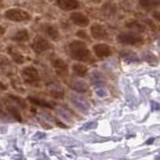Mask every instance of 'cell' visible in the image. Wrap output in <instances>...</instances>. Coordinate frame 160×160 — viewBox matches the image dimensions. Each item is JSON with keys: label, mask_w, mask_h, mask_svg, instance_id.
Masks as SVG:
<instances>
[{"label": "cell", "mask_w": 160, "mask_h": 160, "mask_svg": "<svg viewBox=\"0 0 160 160\" xmlns=\"http://www.w3.org/2000/svg\"><path fill=\"white\" fill-rule=\"evenodd\" d=\"M68 53L72 59L79 62L90 63L93 61L91 52L87 48V45L85 42L80 40H75L68 45Z\"/></svg>", "instance_id": "cell-1"}, {"label": "cell", "mask_w": 160, "mask_h": 160, "mask_svg": "<svg viewBox=\"0 0 160 160\" xmlns=\"http://www.w3.org/2000/svg\"><path fill=\"white\" fill-rule=\"evenodd\" d=\"M4 17L14 22H23L31 19V15L22 9L11 8L4 12Z\"/></svg>", "instance_id": "cell-2"}, {"label": "cell", "mask_w": 160, "mask_h": 160, "mask_svg": "<svg viewBox=\"0 0 160 160\" xmlns=\"http://www.w3.org/2000/svg\"><path fill=\"white\" fill-rule=\"evenodd\" d=\"M143 37L136 32H122L117 36V41L121 44L136 45L143 42Z\"/></svg>", "instance_id": "cell-3"}, {"label": "cell", "mask_w": 160, "mask_h": 160, "mask_svg": "<svg viewBox=\"0 0 160 160\" xmlns=\"http://www.w3.org/2000/svg\"><path fill=\"white\" fill-rule=\"evenodd\" d=\"M31 48L35 52V54H41L47 50L52 48V44L49 42V40L44 38L43 36H35L33 41L31 43Z\"/></svg>", "instance_id": "cell-4"}, {"label": "cell", "mask_w": 160, "mask_h": 160, "mask_svg": "<svg viewBox=\"0 0 160 160\" xmlns=\"http://www.w3.org/2000/svg\"><path fill=\"white\" fill-rule=\"evenodd\" d=\"M21 76L25 83L27 84H35L38 83L40 80V76L38 70L33 66H26L22 69Z\"/></svg>", "instance_id": "cell-5"}, {"label": "cell", "mask_w": 160, "mask_h": 160, "mask_svg": "<svg viewBox=\"0 0 160 160\" xmlns=\"http://www.w3.org/2000/svg\"><path fill=\"white\" fill-rule=\"evenodd\" d=\"M93 51L98 58H106L112 54L111 47L105 43H98L93 46Z\"/></svg>", "instance_id": "cell-6"}, {"label": "cell", "mask_w": 160, "mask_h": 160, "mask_svg": "<svg viewBox=\"0 0 160 160\" xmlns=\"http://www.w3.org/2000/svg\"><path fill=\"white\" fill-rule=\"evenodd\" d=\"M70 20H71L73 24L80 27H86L90 23L88 16H86V15L81 12H73L70 15Z\"/></svg>", "instance_id": "cell-7"}, {"label": "cell", "mask_w": 160, "mask_h": 160, "mask_svg": "<svg viewBox=\"0 0 160 160\" xmlns=\"http://www.w3.org/2000/svg\"><path fill=\"white\" fill-rule=\"evenodd\" d=\"M90 32H91L92 37L95 39L102 40V39L108 38V32L106 28L98 23H95L92 25L91 28H90Z\"/></svg>", "instance_id": "cell-8"}, {"label": "cell", "mask_w": 160, "mask_h": 160, "mask_svg": "<svg viewBox=\"0 0 160 160\" xmlns=\"http://www.w3.org/2000/svg\"><path fill=\"white\" fill-rule=\"evenodd\" d=\"M57 6L63 11H72L79 8V0H56Z\"/></svg>", "instance_id": "cell-9"}, {"label": "cell", "mask_w": 160, "mask_h": 160, "mask_svg": "<svg viewBox=\"0 0 160 160\" xmlns=\"http://www.w3.org/2000/svg\"><path fill=\"white\" fill-rule=\"evenodd\" d=\"M42 31L46 34L50 39L53 40V41H58V39L60 38V34H59L57 27L50 23H46L43 25Z\"/></svg>", "instance_id": "cell-10"}, {"label": "cell", "mask_w": 160, "mask_h": 160, "mask_svg": "<svg viewBox=\"0 0 160 160\" xmlns=\"http://www.w3.org/2000/svg\"><path fill=\"white\" fill-rule=\"evenodd\" d=\"M52 66L54 67L55 71L57 72V74L61 75V76L65 75V74L67 73V71H68V65H67V63L65 62L63 59H61V58L54 59L53 61H52Z\"/></svg>", "instance_id": "cell-11"}, {"label": "cell", "mask_w": 160, "mask_h": 160, "mask_svg": "<svg viewBox=\"0 0 160 160\" xmlns=\"http://www.w3.org/2000/svg\"><path fill=\"white\" fill-rule=\"evenodd\" d=\"M7 52L8 54L11 56V58L13 59V61L17 64H23L25 62V57L24 55L19 52L18 50L15 49V47H12V46H9L8 49H7Z\"/></svg>", "instance_id": "cell-12"}, {"label": "cell", "mask_w": 160, "mask_h": 160, "mask_svg": "<svg viewBox=\"0 0 160 160\" xmlns=\"http://www.w3.org/2000/svg\"><path fill=\"white\" fill-rule=\"evenodd\" d=\"M120 56L127 63H135L140 61L138 55L133 51H130V50H123V51L120 52Z\"/></svg>", "instance_id": "cell-13"}, {"label": "cell", "mask_w": 160, "mask_h": 160, "mask_svg": "<svg viewBox=\"0 0 160 160\" xmlns=\"http://www.w3.org/2000/svg\"><path fill=\"white\" fill-rule=\"evenodd\" d=\"M12 40L16 42H26L29 40V33L26 29H21L12 36Z\"/></svg>", "instance_id": "cell-14"}, {"label": "cell", "mask_w": 160, "mask_h": 160, "mask_svg": "<svg viewBox=\"0 0 160 160\" xmlns=\"http://www.w3.org/2000/svg\"><path fill=\"white\" fill-rule=\"evenodd\" d=\"M72 71L73 73L78 77H84L85 75L88 72V68L85 66L84 64H80V63H75L72 66Z\"/></svg>", "instance_id": "cell-15"}, {"label": "cell", "mask_w": 160, "mask_h": 160, "mask_svg": "<svg viewBox=\"0 0 160 160\" xmlns=\"http://www.w3.org/2000/svg\"><path fill=\"white\" fill-rule=\"evenodd\" d=\"M139 5L144 9H152L160 6V0H139Z\"/></svg>", "instance_id": "cell-16"}, {"label": "cell", "mask_w": 160, "mask_h": 160, "mask_svg": "<svg viewBox=\"0 0 160 160\" xmlns=\"http://www.w3.org/2000/svg\"><path fill=\"white\" fill-rule=\"evenodd\" d=\"M7 111L15 120H17V121H19V122H22L21 113L19 112V110H18V108L16 106H14V105H8V106H7Z\"/></svg>", "instance_id": "cell-17"}, {"label": "cell", "mask_w": 160, "mask_h": 160, "mask_svg": "<svg viewBox=\"0 0 160 160\" xmlns=\"http://www.w3.org/2000/svg\"><path fill=\"white\" fill-rule=\"evenodd\" d=\"M29 101L34 105H37V106H41V107H46V108H52L53 106L49 102L44 101L42 99H39L36 97H29Z\"/></svg>", "instance_id": "cell-18"}, {"label": "cell", "mask_w": 160, "mask_h": 160, "mask_svg": "<svg viewBox=\"0 0 160 160\" xmlns=\"http://www.w3.org/2000/svg\"><path fill=\"white\" fill-rule=\"evenodd\" d=\"M8 96L15 104H17L19 107H21V108H26L27 107L26 101H25L24 99H22L20 96H17V95H12V94H9Z\"/></svg>", "instance_id": "cell-19"}, {"label": "cell", "mask_w": 160, "mask_h": 160, "mask_svg": "<svg viewBox=\"0 0 160 160\" xmlns=\"http://www.w3.org/2000/svg\"><path fill=\"white\" fill-rule=\"evenodd\" d=\"M73 103L76 105V106L79 108V109H81L83 110V111H87L88 108H89V105L88 103L85 101V100L81 99V98H76L75 100H73Z\"/></svg>", "instance_id": "cell-20"}, {"label": "cell", "mask_w": 160, "mask_h": 160, "mask_svg": "<svg viewBox=\"0 0 160 160\" xmlns=\"http://www.w3.org/2000/svg\"><path fill=\"white\" fill-rule=\"evenodd\" d=\"M126 26L129 27V28H131V29H133L134 31H136V32H141V31H143V30H144V26H143V25L138 23L137 21L128 22Z\"/></svg>", "instance_id": "cell-21"}, {"label": "cell", "mask_w": 160, "mask_h": 160, "mask_svg": "<svg viewBox=\"0 0 160 160\" xmlns=\"http://www.w3.org/2000/svg\"><path fill=\"white\" fill-rule=\"evenodd\" d=\"M143 58H144V60L145 61H147L148 63H150V64H153V65H155L157 63V58L155 57V55L154 54H152V53H150V52H145V53H143Z\"/></svg>", "instance_id": "cell-22"}, {"label": "cell", "mask_w": 160, "mask_h": 160, "mask_svg": "<svg viewBox=\"0 0 160 160\" xmlns=\"http://www.w3.org/2000/svg\"><path fill=\"white\" fill-rule=\"evenodd\" d=\"M91 79H92V82L95 85H101V84H103L102 77H101V75L99 74L98 71H94V73L92 74V76H91Z\"/></svg>", "instance_id": "cell-23"}, {"label": "cell", "mask_w": 160, "mask_h": 160, "mask_svg": "<svg viewBox=\"0 0 160 160\" xmlns=\"http://www.w3.org/2000/svg\"><path fill=\"white\" fill-rule=\"evenodd\" d=\"M76 35H77L78 37L82 38V39H86V40H89V37H88L87 33L85 32V31H83V30H80V31H77Z\"/></svg>", "instance_id": "cell-24"}, {"label": "cell", "mask_w": 160, "mask_h": 160, "mask_svg": "<svg viewBox=\"0 0 160 160\" xmlns=\"http://www.w3.org/2000/svg\"><path fill=\"white\" fill-rule=\"evenodd\" d=\"M151 109H152V111H155V110H160V103H157L155 101H151Z\"/></svg>", "instance_id": "cell-25"}, {"label": "cell", "mask_w": 160, "mask_h": 160, "mask_svg": "<svg viewBox=\"0 0 160 160\" xmlns=\"http://www.w3.org/2000/svg\"><path fill=\"white\" fill-rule=\"evenodd\" d=\"M96 92H97V94L99 95L100 97H103V96H104V94H105V91H104V89H103V88H98V89L96 90Z\"/></svg>", "instance_id": "cell-26"}, {"label": "cell", "mask_w": 160, "mask_h": 160, "mask_svg": "<svg viewBox=\"0 0 160 160\" xmlns=\"http://www.w3.org/2000/svg\"><path fill=\"white\" fill-rule=\"evenodd\" d=\"M153 17L157 20V21L160 22V11H156V12H154L153 13Z\"/></svg>", "instance_id": "cell-27"}, {"label": "cell", "mask_w": 160, "mask_h": 160, "mask_svg": "<svg viewBox=\"0 0 160 160\" xmlns=\"http://www.w3.org/2000/svg\"><path fill=\"white\" fill-rule=\"evenodd\" d=\"M5 33V28L3 27V26H1L0 25V35H2V34H4Z\"/></svg>", "instance_id": "cell-28"}, {"label": "cell", "mask_w": 160, "mask_h": 160, "mask_svg": "<svg viewBox=\"0 0 160 160\" xmlns=\"http://www.w3.org/2000/svg\"><path fill=\"white\" fill-rule=\"evenodd\" d=\"M0 89H1V90H6L7 86H6V85H3L1 82H0Z\"/></svg>", "instance_id": "cell-29"}, {"label": "cell", "mask_w": 160, "mask_h": 160, "mask_svg": "<svg viewBox=\"0 0 160 160\" xmlns=\"http://www.w3.org/2000/svg\"><path fill=\"white\" fill-rule=\"evenodd\" d=\"M91 1L93 2V3H95V4H98V3H100L102 1V0H91Z\"/></svg>", "instance_id": "cell-30"}, {"label": "cell", "mask_w": 160, "mask_h": 160, "mask_svg": "<svg viewBox=\"0 0 160 160\" xmlns=\"http://www.w3.org/2000/svg\"><path fill=\"white\" fill-rule=\"evenodd\" d=\"M153 140H154L153 138H150L149 140H147V142H146V144H147V145H149L150 143H152V142H153Z\"/></svg>", "instance_id": "cell-31"}, {"label": "cell", "mask_w": 160, "mask_h": 160, "mask_svg": "<svg viewBox=\"0 0 160 160\" xmlns=\"http://www.w3.org/2000/svg\"><path fill=\"white\" fill-rule=\"evenodd\" d=\"M1 1H2V0H0V2H1Z\"/></svg>", "instance_id": "cell-32"}]
</instances>
